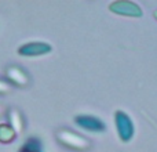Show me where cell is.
I'll list each match as a JSON object with an SVG mask.
<instances>
[{"instance_id":"obj_1","label":"cell","mask_w":157,"mask_h":152,"mask_svg":"<svg viewBox=\"0 0 157 152\" xmlns=\"http://www.w3.org/2000/svg\"><path fill=\"white\" fill-rule=\"evenodd\" d=\"M55 138L62 147L76 152H86L91 148V141L83 134H78L71 129H58Z\"/></svg>"},{"instance_id":"obj_2","label":"cell","mask_w":157,"mask_h":152,"mask_svg":"<svg viewBox=\"0 0 157 152\" xmlns=\"http://www.w3.org/2000/svg\"><path fill=\"white\" fill-rule=\"evenodd\" d=\"M114 125H116L119 138L123 142H128L132 140L134 133H135V127H134L132 119L124 111L119 109V111L114 112Z\"/></svg>"},{"instance_id":"obj_3","label":"cell","mask_w":157,"mask_h":152,"mask_svg":"<svg viewBox=\"0 0 157 152\" xmlns=\"http://www.w3.org/2000/svg\"><path fill=\"white\" fill-rule=\"evenodd\" d=\"M109 10L113 14L123 17H131V18H141L144 15V11L136 3L130 0H117L109 4Z\"/></svg>"},{"instance_id":"obj_4","label":"cell","mask_w":157,"mask_h":152,"mask_svg":"<svg viewBox=\"0 0 157 152\" xmlns=\"http://www.w3.org/2000/svg\"><path fill=\"white\" fill-rule=\"evenodd\" d=\"M6 75V80L11 84L13 87H19V89H24L28 87L30 83V76L25 69H22L18 65H10L6 68L4 71Z\"/></svg>"},{"instance_id":"obj_5","label":"cell","mask_w":157,"mask_h":152,"mask_svg":"<svg viewBox=\"0 0 157 152\" xmlns=\"http://www.w3.org/2000/svg\"><path fill=\"white\" fill-rule=\"evenodd\" d=\"M51 51L52 47L47 42H28L25 44H21L17 50V53L21 57H40Z\"/></svg>"},{"instance_id":"obj_6","label":"cell","mask_w":157,"mask_h":152,"mask_svg":"<svg viewBox=\"0 0 157 152\" xmlns=\"http://www.w3.org/2000/svg\"><path fill=\"white\" fill-rule=\"evenodd\" d=\"M75 122L80 129L91 133H103L106 130V125L103 123V120L94 115H78L75 118Z\"/></svg>"},{"instance_id":"obj_7","label":"cell","mask_w":157,"mask_h":152,"mask_svg":"<svg viewBox=\"0 0 157 152\" xmlns=\"http://www.w3.org/2000/svg\"><path fill=\"white\" fill-rule=\"evenodd\" d=\"M7 122L17 133V136L25 130V119L17 108H10L7 111Z\"/></svg>"},{"instance_id":"obj_8","label":"cell","mask_w":157,"mask_h":152,"mask_svg":"<svg viewBox=\"0 0 157 152\" xmlns=\"http://www.w3.org/2000/svg\"><path fill=\"white\" fill-rule=\"evenodd\" d=\"M15 137L17 133L8 123H0V142L2 144H10L15 140Z\"/></svg>"},{"instance_id":"obj_9","label":"cell","mask_w":157,"mask_h":152,"mask_svg":"<svg viewBox=\"0 0 157 152\" xmlns=\"http://www.w3.org/2000/svg\"><path fill=\"white\" fill-rule=\"evenodd\" d=\"M19 152H43V145L41 141L36 137H30L25 141V144L21 147Z\"/></svg>"},{"instance_id":"obj_10","label":"cell","mask_w":157,"mask_h":152,"mask_svg":"<svg viewBox=\"0 0 157 152\" xmlns=\"http://www.w3.org/2000/svg\"><path fill=\"white\" fill-rule=\"evenodd\" d=\"M13 91V86L8 83L6 79H0V95L8 94V93Z\"/></svg>"},{"instance_id":"obj_11","label":"cell","mask_w":157,"mask_h":152,"mask_svg":"<svg viewBox=\"0 0 157 152\" xmlns=\"http://www.w3.org/2000/svg\"><path fill=\"white\" fill-rule=\"evenodd\" d=\"M153 17H155V18L157 19V10H155V11H153Z\"/></svg>"}]
</instances>
